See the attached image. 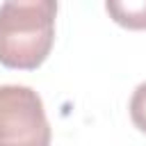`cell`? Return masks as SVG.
<instances>
[{"mask_svg":"<svg viewBox=\"0 0 146 146\" xmlns=\"http://www.w3.org/2000/svg\"><path fill=\"white\" fill-rule=\"evenodd\" d=\"M41 96L25 84H0V146H50Z\"/></svg>","mask_w":146,"mask_h":146,"instance_id":"obj_2","label":"cell"},{"mask_svg":"<svg viewBox=\"0 0 146 146\" xmlns=\"http://www.w3.org/2000/svg\"><path fill=\"white\" fill-rule=\"evenodd\" d=\"M128 110H130V121L135 123V128L146 135V82L137 84V89L130 96Z\"/></svg>","mask_w":146,"mask_h":146,"instance_id":"obj_4","label":"cell"},{"mask_svg":"<svg viewBox=\"0 0 146 146\" xmlns=\"http://www.w3.org/2000/svg\"><path fill=\"white\" fill-rule=\"evenodd\" d=\"M105 11L125 30H146V0H105Z\"/></svg>","mask_w":146,"mask_h":146,"instance_id":"obj_3","label":"cell"},{"mask_svg":"<svg viewBox=\"0 0 146 146\" xmlns=\"http://www.w3.org/2000/svg\"><path fill=\"white\" fill-rule=\"evenodd\" d=\"M57 0H5L0 5V64L39 68L55 43Z\"/></svg>","mask_w":146,"mask_h":146,"instance_id":"obj_1","label":"cell"}]
</instances>
